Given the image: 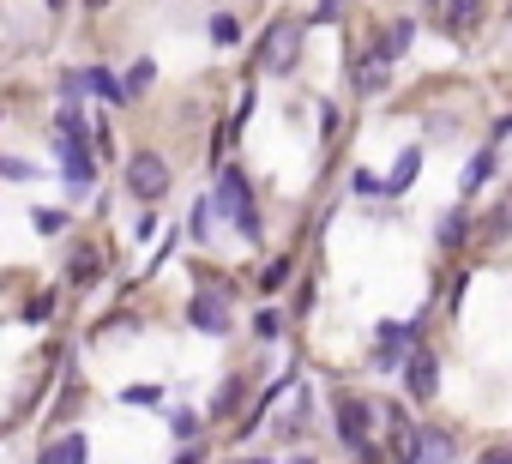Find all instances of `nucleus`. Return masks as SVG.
<instances>
[{"mask_svg":"<svg viewBox=\"0 0 512 464\" xmlns=\"http://www.w3.org/2000/svg\"><path fill=\"white\" fill-rule=\"evenodd\" d=\"M55 145H61V175L73 181V187H91L97 181V145H91V133H85V115L67 103L61 115H55Z\"/></svg>","mask_w":512,"mask_h":464,"instance_id":"nucleus-1","label":"nucleus"},{"mask_svg":"<svg viewBox=\"0 0 512 464\" xmlns=\"http://www.w3.org/2000/svg\"><path fill=\"white\" fill-rule=\"evenodd\" d=\"M302 31H308V19H290V13L272 19L260 49H253V73H290L302 61Z\"/></svg>","mask_w":512,"mask_h":464,"instance_id":"nucleus-2","label":"nucleus"},{"mask_svg":"<svg viewBox=\"0 0 512 464\" xmlns=\"http://www.w3.org/2000/svg\"><path fill=\"white\" fill-rule=\"evenodd\" d=\"M211 205L241 229L247 242H260V211H253V187L241 181V169H223V175H217V199H211Z\"/></svg>","mask_w":512,"mask_h":464,"instance_id":"nucleus-3","label":"nucleus"},{"mask_svg":"<svg viewBox=\"0 0 512 464\" xmlns=\"http://www.w3.org/2000/svg\"><path fill=\"white\" fill-rule=\"evenodd\" d=\"M127 193L145 199V205H157V199L169 193V163H163L157 151H133V157H127Z\"/></svg>","mask_w":512,"mask_h":464,"instance_id":"nucleus-4","label":"nucleus"},{"mask_svg":"<svg viewBox=\"0 0 512 464\" xmlns=\"http://www.w3.org/2000/svg\"><path fill=\"white\" fill-rule=\"evenodd\" d=\"M368 422H374V404L368 398H344L338 404V440L350 452H362V458H368Z\"/></svg>","mask_w":512,"mask_h":464,"instance_id":"nucleus-5","label":"nucleus"},{"mask_svg":"<svg viewBox=\"0 0 512 464\" xmlns=\"http://www.w3.org/2000/svg\"><path fill=\"white\" fill-rule=\"evenodd\" d=\"M410 350H416V326H380L374 332V368H404Z\"/></svg>","mask_w":512,"mask_h":464,"instance_id":"nucleus-6","label":"nucleus"},{"mask_svg":"<svg viewBox=\"0 0 512 464\" xmlns=\"http://www.w3.org/2000/svg\"><path fill=\"white\" fill-rule=\"evenodd\" d=\"M404 368H410V398H416V404H428V398L440 392V362H434V350H422V344H416V350L404 356Z\"/></svg>","mask_w":512,"mask_h":464,"instance_id":"nucleus-7","label":"nucleus"},{"mask_svg":"<svg viewBox=\"0 0 512 464\" xmlns=\"http://www.w3.org/2000/svg\"><path fill=\"white\" fill-rule=\"evenodd\" d=\"M386 79H392V61H386L380 49L356 61V91H362V97H380V91H386Z\"/></svg>","mask_w":512,"mask_h":464,"instance_id":"nucleus-8","label":"nucleus"},{"mask_svg":"<svg viewBox=\"0 0 512 464\" xmlns=\"http://www.w3.org/2000/svg\"><path fill=\"white\" fill-rule=\"evenodd\" d=\"M187 320H193L199 332H211V338H223V332H229V314H223V302H217V296H193Z\"/></svg>","mask_w":512,"mask_h":464,"instance_id":"nucleus-9","label":"nucleus"},{"mask_svg":"<svg viewBox=\"0 0 512 464\" xmlns=\"http://www.w3.org/2000/svg\"><path fill=\"white\" fill-rule=\"evenodd\" d=\"M416 464H452V434L446 428H422L416 434Z\"/></svg>","mask_w":512,"mask_h":464,"instance_id":"nucleus-10","label":"nucleus"},{"mask_svg":"<svg viewBox=\"0 0 512 464\" xmlns=\"http://www.w3.org/2000/svg\"><path fill=\"white\" fill-rule=\"evenodd\" d=\"M79 85H85V91H97L103 103H127V85H121L109 67H85V73H79Z\"/></svg>","mask_w":512,"mask_h":464,"instance_id":"nucleus-11","label":"nucleus"},{"mask_svg":"<svg viewBox=\"0 0 512 464\" xmlns=\"http://www.w3.org/2000/svg\"><path fill=\"white\" fill-rule=\"evenodd\" d=\"M476 19H482V0H446V31L470 37V31H476Z\"/></svg>","mask_w":512,"mask_h":464,"instance_id":"nucleus-12","label":"nucleus"},{"mask_svg":"<svg viewBox=\"0 0 512 464\" xmlns=\"http://www.w3.org/2000/svg\"><path fill=\"white\" fill-rule=\"evenodd\" d=\"M494 169H500V157H494V151H476V157H470V169H464V181H458V187H464V193H476V187H482V181H494Z\"/></svg>","mask_w":512,"mask_h":464,"instance_id":"nucleus-13","label":"nucleus"},{"mask_svg":"<svg viewBox=\"0 0 512 464\" xmlns=\"http://www.w3.org/2000/svg\"><path fill=\"white\" fill-rule=\"evenodd\" d=\"M416 169H422V151H416V145H410V151H404V157H398V169H392V181H386V193H404V187H410V181H416Z\"/></svg>","mask_w":512,"mask_h":464,"instance_id":"nucleus-14","label":"nucleus"},{"mask_svg":"<svg viewBox=\"0 0 512 464\" xmlns=\"http://www.w3.org/2000/svg\"><path fill=\"white\" fill-rule=\"evenodd\" d=\"M31 229H37V236H61V229H67V211H61V205H37V211H31Z\"/></svg>","mask_w":512,"mask_h":464,"instance_id":"nucleus-15","label":"nucleus"},{"mask_svg":"<svg viewBox=\"0 0 512 464\" xmlns=\"http://www.w3.org/2000/svg\"><path fill=\"white\" fill-rule=\"evenodd\" d=\"M464 229H470V217H464V211H446V217H440V236H434V242H440V248H458V242H464Z\"/></svg>","mask_w":512,"mask_h":464,"instance_id":"nucleus-16","label":"nucleus"},{"mask_svg":"<svg viewBox=\"0 0 512 464\" xmlns=\"http://www.w3.org/2000/svg\"><path fill=\"white\" fill-rule=\"evenodd\" d=\"M211 43H217V49H235V43H241V25H235V13H217V19H211Z\"/></svg>","mask_w":512,"mask_h":464,"instance_id":"nucleus-17","label":"nucleus"},{"mask_svg":"<svg viewBox=\"0 0 512 464\" xmlns=\"http://www.w3.org/2000/svg\"><path fill=\"white\" fill-rule=\"evenodd\" d=\"M157 85V61L145 55V61H133V73H127V97H139V91H151Z\"/></svg>","mask_w":512,"mask_h":464,"instance_id":"nucleus-18","label":"nucleus"},{"mask_svg":"<svg viewBox=\"0 0 512 464\" xmlns=\"http://www.w3.org/2000/svg\"><path fill=\"white\" fill-rule=\"evenodd\" d=\"M91 278H103V260H97L91 248H79V254H73V284H91Z\"/></svg>","mask_w":512,"mask_h":464,"instance_id":"nucleus-19","label":"nucleus"},{"mask_svg":"<svg viewBox=\"0 0 512 464\" xmlns=\"http://www.w3.org/2000/svg\"><path fill=\"white\" fill-rule=\"evenodd\" d=\"M211 211H217L211 199H199V205H193V217H187V229H193V242H205V236H211Z\"/></svg>","mask_w":512,"mask_h":464,"instance_id":"nucleus-20","label":"nucleus"},{"mask_svg":"<svg viewBox=\"0 0 512 464\" xmlns=\"http://www.w3.org/2000/svg\"><path fill=\"white\" fill-rule=\"evenodd\" d=\"M127 404L151 410V404H163V386H127Z\"/></svg>","mask_w":512,"mask_h":464,"instance_id":"nucleus-21","label":"nucleus"},{"mask_svg":"<svg viewBox=\"0 0 512 464\" xmlns=\"http://www.w3.org/2000/svg\"><path fill=\"white\" fill-rule=\"evenodd\" d=\"M0 175H7V181H31L37 169H31L25 157H0Z\"/></svg>","mask_w":512,"mask_h":464,"instance_id":"nucleus-22","label":"nucleus"},{"mask_svg":"<svg viewBox=\"0 0 512 464\" xmlns=\"http://www.w3.org/2000/svg\"><path fill=\"white\" fill-rule=\"evenodd\" d=\"M253 332H260V338H278V332H284V314H278V308H266L260 320H253Z\"/></svg>","mask_w":512,"mask_h":464,"instance_id":"nucleus-23","label":"nucleus"},{"mask_svg":"<svg viewBox=\"0 0 512 464\" xmlns=\"http://www.w3.org/2000/svg\"><path fill=\"white\" fill-rule=\"evenodd\" d=\"M169 428H175L181 440H199V416H187V410H175V416H169Z\"/></svg>","mask_w":512,"mask_h":464,"instance_id":"nucleus-24","label":"nucleus"},{"mask_svg":"<svg viewBox=\"0 0 512 464\" xmlns=\"http://www.w3.org/2000/svg\"><path fill=\"white\" fill-rule=\"evenodd\" d=\"M338 13H344V0H320V7H314V19H308V25H338Z\"/></svg>","mask_w":512,"mask_h":464,"instance_id":"nucleus-25","label":"nucleus"},{"mask_svg":"<svg viewBox=\"0 0 512 464\" xmlns=\"http://www.w3.org/2000/svg\"><path fill=\"white\" fill-rule=\"evenodd\" d=\"M229 410H235V380H229V386L217 392V404H211V416H229Z\"/></svg>","mask_w":512,"mask_h":464,"instance_id":"nucleus-26","label":"nucleus"},{"mask_svg":"<svg viewBox=\"0 0 512 464\" xmlns=\"http://www.w3.org/2000/svg\"><path fill=\"white\" fill-rule=\"evenodd\" d=\"M133 236H139V242H151V236H157V211H145V217L133 223Z\"/></svg>","mask_w":512,"mask_h":464,"instance_id":"nucleus-27","label":"nucleus"},{"mask_svg":"<svg viewBox=\"0 0 512 464\" xmlns=\"http://www.w3.org/2000/svg\"><path fill=\"white\" fill-rule=\"evenodd\" d=\"M284 278H290V260H278V266H266V290H278Z\"/></svg>","mask_w":512,"mask_h":464,"instance_id":"nucleus-28","label":"nucleus"},{"mask_svg":"<svg viewBox=\"0 0 512 464\" xmlns=\"http://www.w3.org/2000/svg\"><path fill=\"white\" fill-rule=\"evenodd\" d=\"M175 464H205V446H187V452H181Z\"/></svg>","mask_w":512,"mask_h":464,"instance_id":"nucleus-29","label":"nucleus"},{"mask_svg":"<svg viewBox=\"0 0 512 464\" xmlns=\"http://www.w3.org/2000/svg\"><path fill=\"white\" fill-rule=\"evenodd\" d=\"M85 7H91V13H97V7H109V0H85Z\"/></svg>","mask_w":512,"mask_h":464,"instance_id":"nucleus-30","label":"nucleus"},{"mask_svg":"<svg viewBox=\"0 0 512 464\" xmlns=\"http://www.w3.org/2000/svg\"><path fill=\"white\" fill-rule=\"evenodd\" d=\"M61 7H67V0H49V13H61Z\"/></svg>","mask_w":512,"mask_h":464,"instance_id":"nucleus-31","label":"nucleus"},{"mask_svg":"<svg viewBox=\"0 0 512 464\" xmlns=\"http://www.w3.org/2000/svg\"><path fill=\"white\" fill-rule=\"evenodd\" d=\"M290 464H314V458H290Z\"/></svg>","mask_w":512,"mask_h":464,"instance_id":"nucleus-32","label":"nucleus"},{"mask_svg":"<svg viewBox=\"0 0 512 464\" xmlns=\"http://www.w3.org/2000/svg\"><path fill=\"white\" fill-rule=\"evenodd\" d=\"M253 464H266V458H253Z\"/></svg>","mask_w":512,"mask_h":464,"instance_id":"nucleus-33","label":"nucleus"}]
</instances>
